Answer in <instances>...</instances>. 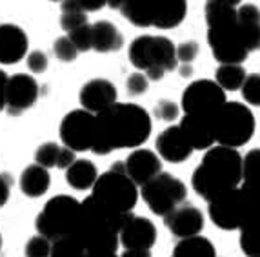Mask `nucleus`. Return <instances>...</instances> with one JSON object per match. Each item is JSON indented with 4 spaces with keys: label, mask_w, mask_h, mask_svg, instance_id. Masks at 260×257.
I'll return each mask as SVG.
<instances>
[{
    "label": "nucleus",
    "mask_w": 260,
    "mask_h": 257,
    "mask_svg": "<svg viewBox=\"0 0 260 257\" xmlns=\"http://www.w3.org/2000/svg\"><path fill=\"white\" fill-rule=\"evenodd\" d=\"M151 135V117L142 106L117 102L96 115V142L93 153L108 155L115 150L139 148Z\"/></svg>",
    "instance_id": "f257e3e1"
},
{
    "label": "nucleus",
    "mask_w": 260,
    "mask_h": 257,
    "mask_svg": "<svg viewBox=\"0 0 260 257\" xmlns=\"http://www.w3.org/2000/svg\"><path fill=\"white\" fill-rule=\"evenodd\" d=\"M244 183V157L239 150L213 146L191 175V186L202 199L213 203Z\"/></svg>",
    "instance_id": "f03ea898"
},
{
    "label": "nucleus",
    "mask_w": 260,
    "mask_h": 257,
    "mask_svg": "<svg viewBox=\"0 0 260 257\" xmlns=\"http://www.w3.org/2000/svg\"><path fill=\"white\" fill-rule=\"evenodd\" d=\"M129 215V214H127ZM127 215L117 214L104 206L95 197L82 201L80 215L71 236L82 244L86 252H117L120 230Z\"/></svg>",
    "instance_id": "7ed1b4c3"
},
{
    "label": "nucleus",
    "mask_w": 260,
    "mask_h": 257,
    "mask_svg": "<svg viewBox=\"0 0 260 257\" xmlns=\"http://www.w3.org/2000/svg\"><path fill=\"white\" fill-rule=\"evenodd\" d=\"M129 61L148 80H160L166 71L178 68L177 46L168 37H137L129 44Z\"/></svg>",
    "instance_id": "20e7f679"
},
{
    "label": "nucleus",
    "mask_w": 260,
    "mask_h": 257,
    "mask_svg": "<svg viewBox=\"0 0 260 257\" xmlns=\"http://www.w3.org/2000/svg\"><path fill=\"white\" fill-rule=\"evenodd\" d=\"M139 186L126 174V164L122 161L115 162L106 174L99 175L91 190V197L122 215L131 214V210L139 201Z\"/></svg>",
    "instance_id": "39448f33"
},
{
    "label": "nucleus",
    "mask_w": 260,
    "mask_h": 257,
    "mask_svg": "<svg viewBox=\"0 0 260 257\" xmlns=\"http://www.w3.org/2000/svg\"><path fill=\"white\" fill-rule=\"evenodd\" d=\"M215 142L225 148H242L255 133V115L249 106L231 100L225 102L213 117Z\"/></svg>",
    "instance_id": "423d86ee"
},
{
    "label": "nucleus",
    "mask_w": 260,
    "mask_h": 257,
    "mask_svg": "<svg viewBox=\"0 0 260 257\" xmlns=\"http://www.w3.org/2000/svg\"><path fill=\"white\" fill-rule=\"evenodd\" d=\"M82 203L70 195H55L44 206V210L37 215L35 226L39 236L53 241L64 236H71L75 224L80 215Z\"/></svg>",
    "instance_id": "0eeeda50"
},
{
    "label": "nucleus",
    "mask_w": 260,
    "mask_h": 257,
    "mask_svg": "<svg viewBox=\"0 0 260 257\" xmlns=\"http://www.w3.org/2000/svg\"><path fill=\"white\" fill-rule=\"evenodd\" d=\"M140 195L153 214L168 217L178 206L186 205L187 188L180 179L162 172L160 175H156L153 181L140 188Z\"/></svg>",
    "instance_id": "6e6552de"
},
{
    "label": "nucleus",
    "mask_w": 260,
    "mask_h": 257,
    "mask_svg": "<svg viewBox=\"0 0 260 257\" xmlns=\"http://www.w3.org/2000/svg\"><path fill=\"white\" fill-rule=\"evenodd\" d=\"M225 92L215 80L200 79L191 82L182 93V109L186 115L213 119L225 104Z\"/></svg>",
    "instance_id": "1a4fd4ad"
},
{
    "label": "nucleus",
    "mask_w": 260,
    "mask_h": 257,
    "mask_svg": "<svg viewBox=\"0 0 260 257\" xmlns=\"http://www.w3.org/2000/svg\"><path fill=\"white\" fill-rule=\"evenodd\" d=\"M60 139L73 152H93L96 142V115L86 109H73L60 122Z\"/></svg>",
    "instance_id": "9d476101"
},
{
    "label": "nucleus",
    "mask_w": 260,
    "mask_h": 257,
    "mask_svg": "<svg viewBox=\"0 0 260 257\" xmlns=\"http://www.w3.org/2000/svg\"><path fill=\"white\" fill-rule=\"evenodd\" d=\"M208 44L215 61L220 62V66L242 64L249 55L239 30H237V22L231 26L208 30Z\"/></svg>",
    "instance_id": "9b49d317"
},
{
    "label": "nucleus",
    "mask_w": 260,
    "mask_h": 257,
    "mask_svg": "<svg viewBox=\"0 0 260 257\" xmlns=\"http://www.w3.org/2000/svg\"><path fill=\"white\" fill-rule=\"evenodd\" d=\"M244 212H246V193L242 186L215 199L209 203L208 208L209 219L220 230H240Z\"/></svg>",
    "instance_id": "f8f14e48"
},
{
    "label": "nucleus",
    "mask_w": 260,
    "mask_h": 257,
    "mask_svg": "<svg viewBox=\"0 0 260 257\" xmlns=\"http://www.w3.org/2000/svg\"><path fill=\"white\" fill-rule=\"evenodd\" d=\"M39 82L31 75L15 73L6 86V109L9 115H20L39 100Z\"/></svg>",
    "instance_id": "ddd939ff"
},
{
    "label": "nucleus",
    "mask_w": 260,
    "mask_h": 257,
    "mask_svg": "<svg viewBox=\"0 0 260 257\" xmlns=\"http://www.w3.org/2000/svg\"><path fill=\"white\" fill-rule=\"evenodd\" d=\"M78 100L82 109L93 115H99L113 104H117V88L106 79H93L80 88Z\"/></svg>",
    "instance_id": "4468645a"
},
{
    "label": "nucleus",
    "mask_w": 260,
    "mask_h": 257,
    "mask_svg": "<svg viewBox=\"0 0 260 257\" xmlns=\"http://www.w3.org/2000/svg\"><path fill=\"white\" fill-rule=\"evenodd\" d=\"M156 243V228L148 217L127 215L120 230V244L126 250H151Z\"/></svg>",
    "instance_id": "2eb2a0df"
},
{
    "label": "nucleus",
    "mask_w": 260,
    "mask_h": 257,
    "mask_svg": "<svg viewBox=\"0 0 260 257\" xmlns=\"http://www.w3.org/2000/svg\"><path fill=\"white\" fill-rule=\"evenodd\" d=\"M164 224L175 237L178 239H187V237L200 236L204 230V215L197 206L182 205L175 212L164 217Z\"/></svg>",
    "instance_id": "dca6fc26"
},
{
    "label": "nucleus",
    "mask_w": 260,
    "mask_h": 257,
    "mask_svg": "<svg viewBox=\"0 0 260 257\" xmlns=\"http://www.w3.org/2000/svg\"><path fill=\"white\" fill-rule=\"evenodd\" d=\"M124 164H126V174L139 188L162 174L160 157L151 150H135L124 161Z\"/></svg>",
    "instance_id": "f3484780"
},
{
    "label": "nucleus",
    "mask_w": 260,
    "mask_h": 257,
    "mask_svg": "<svg viewBox=\"0 0 260 257\" xmlns=\"http://www.w3.org/2000/svg\"><path fill=\"white\" fill-rule=\"evenodd\" d=\"M156 155L164 161L171 162V164H180V162L187 161L193 153L191 144L184 137L180 126H169L162 131L160 135L156 137Z\"/></svg>",
    "instance_id": "a211bd4d"
},
{
    "label": "nucleus",
    "mask_w": 260,
    "mask_h": 257,
    "mask_svg": "<svg viewBox=\"0 0 260 257\" xmlns=\"http://www.w3.org/2000/svg\"><path fill=\"white\" fill-rule=\"evenodd\" d=\"M29 40L26 31L15 24H0V64H17L26 57Z\"/></svg>",
    "instance_id": "6ab92c4d"
},
{
    "label": "nucleus",
    "mask_w": 260,
    "mask_h": 257,
    "mask_svg": "<svg viewBox=\"0 0 260 257\" xmlns=\"http://www.w3.org/2000/svg\"><path fill=\"white\" fill-rule=\"evenodd\" d=\"M180 130L187 142L195 150H211L215 146V133H213V119L199 117V115H184L180 121Z\"/></svg>",
    "instance_id": "aec40b11"
},
{
    "label": "nucleus",
    "mask_w": 260,
    "mask_h": 257,
    "mask_svg": "<svg viewBox=\"0 0 260 257\" xmlns=\"http://www.w3.org/2000/svg\"><path fill=\"white\" fill-rule=\"evenodd\" d=\"M237 30L246 44L247 51H260V9L255 4L239 6Z\"/></svg>",
    "instance_id": "412c9836"
},
{
    "label": "nucleus",
    "mask_w": 260,
    "mask_h": 257,
    "mask_svg": "<svg viewBox=\"0 0 260 257\" xmlns=\"http://www.w3.org/2000/svg\"><path fill=\"white\" fill-rule=\"evenodd\" d=\"M93 31V49L99 53L118 51L124 46V37L115 24L108 20H99L91 24Z\"/></svg>",
    "instance_id": "4be33fe9"
},
{
    "label": "nucleus",
    "mask_w": 260,
    "mask_h": 257,
    "mask_svg": "<svg viewBox=\"0 0 260 257\" xmlns=\"http://www.w3.org/2000/svg\"><path fill=\"white\" fill-rule=\"evenodd\" d=\"M120 11L137 27L155 26L156 0H122Z\"/></svg>",
    "instance_id": "5701e85b"
},
{
    "label": "nucleus",
    "mask_w": 260,
    "mask_h": 257,
    "mask_svg": "<svg viewBox=\"0 0 260 257\" xmlns=\"http://www.w3.org/2000/svg\"><path fill=\"white\" fill-rule=\"evenodd\" d=\"M187 15V4L184 0H156L155 27L173 30L180 26Z\"/></svg>",
    "instance_id": "b1692460"
},
{
    "label": "nucleus",
    "mask_w": 260,
    "mask_h": 257,
    "mask_svg": "<svg viewBox=\"0 0 260 257\" xmlns=\"http://www.w3.org/2000/svg\"><path fill=\"white\" fill-rule=\"evenodd\" d=\"M204 13H206L208 30L231 26V24L237 22L239 2H230V0H211V2H206Z\"/></svg>",
    "instance_id": "393cba45"
},
{
    "label": "nucleus",
    "mask_w": 260,
    "mask_h": 257,
    "mask_svg": "<svg viewBox=\"0 0 260 257\" xmlns=\"http://www.w3.org/2000/svg\"><path fill=\"white\" fill-rule=\"evenodd\" d=\"M96 179H99V172L96 166L87 159H77L71 168L66 170V183L70 184L73 190L84 192V190H93Z\"/></svg>",
    "instance_id": "a878e982"
},
{
    "label": "nucleus",
    "mask_w": 260,
    "mask_h": 257,
    "mask_svg": "<svg viewBox=\"0 0 260 257\" xmlns=\"http://www.w3.org/2000/svg\"><path fill=\"white\" fill-rule=\"evenodd\" d=\"M51 177L46 168L39 164L27 166L20 175V190L27 197H40L49 190Z\"/></svg>",
    "instance_id": "bb28decb"
},
{
    "label": "nucleus",
    "mask_w": 260,
    "mask_h": 257,
    "mask_svg": "<svg viewBox=\"0 0 260 257\" xmlns=\"http://www.w3.org/2000/svg\"><path fill=\"white\" fill-rule=\"evenodd\" d=\"M173 257H217L215 244L202 236L180 239L173 248Z\"/></svg>",
    "instance_id": "cd10ccee"
},
{
    "label": "nucleus",
    "mask_w": 260,
    "mask_h": 257,
    "mask_svg": "<svg viewBox=\"0 0 260 257\" xmlns=\"http://www.w3.org/2000/svg\"><path fill=\"white\" fill-rule=\"evenodd\" d=\"M246 79H247V73L242 64L218 66L217 71H215V82H217L224 92H237V90H242Z\"/></svg>",
    "instance_id": "c85d7f7f"
},
{
    "label": "nucleus",
    "mask_w": 260,
    "mask_h": 257,
    "mask_svg": "<svg viewBox=\"0 0 260 257\" xmlns=\"http://www.w3.org/2000/svg\"><path fill=\"white\" fill-rule=\"evenodd\" d=\"M244 186L260 192V148L249 150L244 155Z\"/></svg>",
    "instance_id": "c756f323"
},
{
    "label": "nucleus",
    "mask_w": 260,
    "mask_h": 257,
    "mask_svg": "<svg viewBox=\"0 0 260 257\" xmlns=\"http://www.w3.org/2000/svg\"><path fill=\"white\" fill-rule=\"evenodd\" d=\"M86 253L73 236H64L51 243V257H86Z\"/></svg>",
    "instance_id": "7c9ffc66"
},
{
    "label": "nucleus",
    "mask_w": 260,
    "mask_h": 257,
    "mask_svg": "<svg viewBox=\"0 0 260 257\" xmlns=\"http://www.w3.org/2000/svg\"><path fill=\"white\" fill-rule=\"evenodd\" d=\"M62 146H58L56 142H44L40 144L35 152V164L42 166L46 170L55 168L58 162V155H60Z\"/></svg>",
    "instance_id": "2f4dec72"
},
{
    "label": "nucleus",
    "mask_w": 260,
    "mask_h": 257,
    "mask_svg": "<svg viewBox=\"0 0 260 257\" xmlns=\"http://www.w3.org/2000/svg\"><path fill=\"white\" fill-rule=\"evenodd\" d=\"M240 93H242L244 102H247L249 106H258L260 108V73L247 75Z\"/></svg>",
    "instance_id": "473e14b6"
},
{
    "label": "nucleus",
    "mask_w": 260,
    "mask_h": 257,
    "mask_svg": "<svg viewBox=\"0 0 260 257\" xmlns=\"http://www.w3.org/2000/svg\"><path fill=\"white\" fill-rule=\"evenodd\" d=\"M26 257H51V241L42 236L31 237L24 248Z\"/></svg>",
    "instance_id": "72a5a7b5"
},
{
    "label": "nucleus",
    "mask_w": 260,
    "mask_h": 257,
    "mask_svg": "<svg viewBox=\"0 0 260 257\" xmlns=\"http://www.w3.org/2000/svg\"><path fill=\"white\" fill-rule=\"evenodd\" d=\"M108 4L106 0H70V2H60L62 13L66 11H78V13H87V11H99Z\"/></svg>",
    "instance_id": "f704fd0d"
},
{
    "label": "nucleus",
    "mask_w": 260,
    "mask_h": 257,
    "mask_svg": "<svg viewBox=\"0 0 260 257\" xmlns=\"http://www.w3.org/2000/svg\"><path fill=\"white\" fill-rule=\"evenodd\" d=\"M70 40L73 42V46L77 48L78 53H84V51H89L93 49V31H91V24H87V26L80 27V30L73 31L70 33Z\"/></svg>",
    "instance_id": "c9c22d12"
},
{
    "label": "nucleus",
    "mask_w": 260,
    "mask_h": 257,
    "mask_svg": "<svg viewBox=\"0 0 260 257\" xmlns=\"http://www.w3.org/2000/svg\"><path fill=\"white\" fill-rule=\"evenodd\" d=\"M53 51H55V57L62 62H73L78 57V51L70 40V37L56 39L55 44H53Z\"/></svg>",
    "instance_id": "e433bc0d"
},
{
    "label": "nucleus",
    "mask_w": 260,
    "mask_h": 257,
    "mask_svg": "<svg viewBox=\"0 0 260 257\" xmlns=\"http://www.w3.org/2000/svg\"><path fill=\"white\" fill-rule=\"evenodd\" d=\"M60 26L70 35L73 31L87 26V17L86 13H78V11H66L60 15Z\"/></svg>",
    "instance_id": "4c0bfd02"
},
{
    "label": "nucleus",
    "mask_w": 260,
    "mask_h": 257,
    "mask_svg": "<svg viewBox=\"0 0 260 257\" xmlns=\"http://www.w3.org/2000/svg\"><path fill=\"white\" fill-rule=\"evenodd\" d=\"M148 86H149V80L148 77L142 73V71H137V73H131L126 80V90L131 97H139L144 95V93L148 92Z\"/></svg>",
    "instance_id": "58836bf2"
},
{
    "label": "nucleus",
    "mask_w": 260,
    "mask_h": 257,
    "mask_svg": "<svg viewBox=\"0 0 260 257\" xmlns=\"http://www.w3.org/2000/svg\"><path fill=\"white\" fill-rule=\"evenodd\" d=\"M178 106L175 104V102H171V100H158L155 106V117L158 119V121H164V122H171L175 121V119L178 117Z\"/></svg>",
    "instance_id": "ea45409f"
},
{
    "label": "nucleus",
    "mask_w": 260,
    "mask_h": 257,
    "mask_svg": "<svg viewBox=\"0 0 260 257\" xmlns=\"http://www.w3.org/2000/svg\"><path fill=\"white\" fill-rule=\"evenodd\" d=\"M199 55V44L195 40H186L180 46H177V59L180 64L189 66Z\"/></svg>",
    "instance_id": "a19ab883"
},
{
    "label": "nucleus",
    "mask_w": 260,
    "mask_h": 257,
    "mask_svg": "<svg viewBox=\"0 0 260 257\" xmlns=\"http://www.w3.org/2000/svg\"><path fill=\"white\" fill-rule=\"evenodd\" d=\"M26 64L31 73H44L48 70V57L44 51H31L26 57Z\"/></svg>",
    "instance_id": "79ce46f5"
},
{
    "label": "nucleus",
    "mask_w": 260,
    "mask_h": 257,
    "mask_svg": "<svg viewBox=\"0 0 260 257\" xmlns=\"http://www.w3.org/2000/svg\"><path fill=\"white\" fill-rule=\"evenodd\" d=\"M11 186H13V179L9 177L8 174H0V208L8 203Z\"/></svg>",
    "instance_id": "37998d69"
},
{
    "label": "nucleus",
    "mask_w": 260,
    "mask_h": 257,
    "mask_svg": "<svg viewBox=\"0 0 260 257\" xmlns=\"http://www.w3.org/2000/svg\"><path fill=\"white\" fill-rule=\"evenodd\" d=\"M75 161H77V157H75L73 150L62 146L60 155H58V162H56V168H60V170H68V168H71V166H73Z\"/></svg>",
    "instance_id": "c03bdc74"
},
{
    "label": "nucleus",
    "mask_w": 260,
    "mask_h": 257,
    "mask_svg": "<svg viewBox=\"0 0 260 257\" xmlns=\"http://www.w3.org/2000/svg\"><path fill=\"white\" fill-rule=\"evenodd\" d=\"M9 75L4 70H0V111L6 108V86H8Z\"/></svg>",
    "instance_id": "a18cd8bd"
},
{
    "label": "nucleus",
    "mask_w": 260,
    "mask_h": 257,
    "mask_svg": "<svg viewBox=\"0 0 260 257\" xmlns=\"http://www.w3.org/2000/svg\"><path fill=\"white\" fill-rule=\"evenodd\" d=\"M120 257H151L149 250H126Z\"/></svg>",
    "instance_id": "49530a36"
},
{
    "label": "nucleus",
    "mask_w": 260,
    "mask_h": 257,
    "mask_svg": "<svg viewBox=\"0 0 260 257\" xmlns=\"http://www.w3.org/2000/svg\"><path fill=\"white\" fill-rule=\"evenodd\" d=\"M86 257H118V255L113 252H87Z\"/></svg>",
    "instance_id": "de8ad7c7"
},
{
    "label": "nucleus",
    "mask_w": 260,
    "mask_h": 257,
    "mask_svg": "<svg viewBox=\"0 0 260 257\" xmlns=\"http://www.w3.org/2000/svg\"><path fill=\"white\" fill-rule=\"evenodd\" d=\"M0 248H2V236H0Z\"/></svg>",
    "instance_id": "09e8293b"
}]
</instances>
